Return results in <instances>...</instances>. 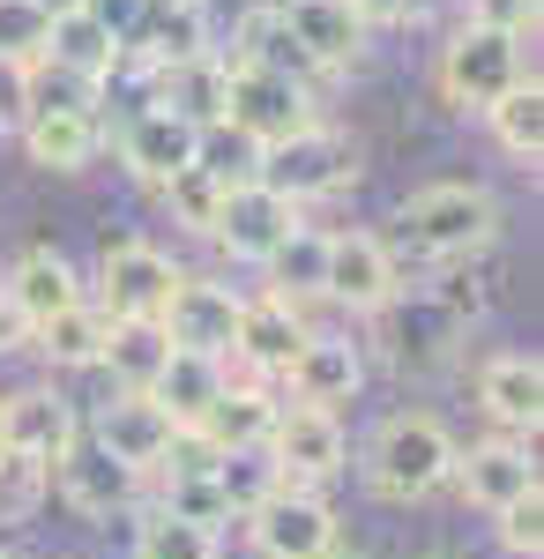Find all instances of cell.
<instances>
[{"label":"cell","instance_id":"1","mask_svg":"<svg viewBox=\"0 0 544 559\" xmlns=\"http://www.w3.org/2000/svg\"><path fill=\"white\" fill-rule=\"evenodd\" d=\"M456 448L462 440L433 411H395V418L374 426L366 455H358V477H366V492L388 500V508H418V500H433L456 477Z\"/></svg>","mask_w":544,"mask_h":559},{"label":"cell","instance_id":"2","mask_svg":"<svg viewBox=\"0 0 544 559\" xmlns=\"http://www.w3.org/2000/svg\"><path fill=\"white\" fill-rule=\"evenodd\" d=\"M395 239L418 261H433V269L477 261L500 239V202H493V187H477V179H433V187H418V194L395 210Z\"/></svg>","mask_w":544,"mask_h":559},{"label":"cell","instance_id":"3","mask_svg":"<svg viewBox=\"0 0 544 559\" xmlns=\"http://www.w3.org/2000/svg\"><path fill=\"white\" fill-rule=\"evenodd\" d=\"M224 60V52H216ZM216 128H232L239 142L253 150H276V142H292V134L321 128V112H314V83L292 75V68H261V60H224V120Z\"/></svg>","mask_w":544,"mask_h":559},{"label":"cell","instance_id":"4","mask_svg":"<svg viewBox=\"0 0 544 559\" xmlns=\"http://www.w3.org/2000/svg\"><path fill=\"white\" fill-rule=\"evenodd\" d=\"M462 336H470V321H462V313L440 299V292H395V299L374 313L380 358H388L395 373H411V381L440 373V366H456Z\"/></svg>","mask_w":544,"mask_h":559},{"label":"cell","instance_id":"5","mask_svg":"<svg viewBox=\"0 0 544 559\" xmlns=\"http://www.w3.org/2000/svg\"><path fill=\"white\" fill-rule=\"evenodd\" d=\"M515 83H530V52L515 31H485V23H462L456 38L440 45V97L456 112H493Z\"/></svg>","mask_w":544,"mask_h":559},{"label":"cell","instance_id":"6","mask_svg":"<svg viewBox=\"0 0 544 559\" xmlns=\"http://www.w3.org/2000/svg\"><path fill=\"white\" fill-rule=\"evenodd\" d=\"M179 276H187V269H179L157 239H134V231H127V239H105L90 306H97L105 321H157Z\"/></svg>","mask_w":544,"mask_h":559},{"label":"cell","instance_id":"7","mask_svg":"<svg viewBox=\"0 0 544 559\" xmlns=\"http://www.w3.org/2000/svg\"><path fill=\"white\" fill-rule=\"evenodd\" d=\"M253 179L269 194H284L292 210H306V202H329L343 187H358V150L335 128H306L292 142H276V150H261V173Z\"/></svg>","mask_w":544,"mask_h":559},{"label":"cell","instance_id":"8","mask_svg":"<svg viewBox=\"0 0 544 559\" xmlns=\"http://www.w3.org/2000/svg\"><path fill=\"white\" fill-rule=\"evenodd\" d=\"M83 432L105 448V455H113V463H127L134 477L165 471L172 448H179V426L165 418V403H157V395H142V388H113Z\"/></svg>","mask_w":544,"mask_h":559},{"label":"cell","instance_id":"9","mask_svg":"<svg viewBox=\"0 0 544 559\" xmlns=\"http://www.w3.org/2000/svg\"><path fill=\"white\" fill-rule=\"evenodd\" d=\"M306 216L284 202V194H269L261 179H239V187H224L216 194V216H210V239L224 254L239 261V269H261V261L276 254L284 239H292Z\"/></svg>","mask_w":544,"mask_h":559},{"label":"cell","instance_id":"10","mask_svg":"<svg viewBox=\"0 0 544 559\" xmlns=\"http://www.w3.org/2000/svg\"><path fill=\"white\" fill-rule=\"evenodd\" d=\"M142 485H150V477H134L127 463H113L90 432L45 471V492H60V508L83 515V522H113V515H127V508H142Z\"/></svg>","mask_w":544,"mask_h":559},{"label":"cell","instance_id":"11","mask_svg":"<svg viewBox=\"0 0 544 559\" xmlns=\"http://www.w3.org/2000/svg\"><path fill=\"white\" fill-rule=\"evenodd\" d=\"M247 537L261 559H329L335 552V508L314 485H276L247 515Z\"/></svg>","mask_w":544,"mask_h":559},{"label":"cell","instance_id":"12","mask_svg":"<svg viewBox=\"0 0 544 559\" xmlns=\"http://www.w3.org/2000/svg\"><path fill=\"white\" fill-rule=\"evenodd\" d=\"M239 292L232 284H216V276H179L172 284L165 313H157V329H165L172 350H194V358H224L232 366V336H239Z\"/></svg>","mask_w":544,"mask_h":559},{"label":"cell","instance_id":"13","mask_svg":"<svg viewBox=\"0 0 544 559\" xmlns=\"http://www.w3.org/2000/svg\"><path fill=\"white\" fill-rule=\"evenodd\" d=\"M395 292H403V269H395V254H388L380 231H329V276H321V299L343 306V313H358V321H374Z\"/></svg>","mask_w":544,"mask_h":559},{"label":"cell","instance_id":"14","mask_svg":"<svg viewBox=\"0 0 544 559\" xmlns=\"http://www.w3.org/2000/svg\"><path fill=\"white\" fill-rule=\"evenodd\" d=\"M269 463L284 471V485H329V477L351 471V432H343L335 411L284 403L276 426H269Z\"/></svg>","mask_w":544,"mask_h":559},{"label":"cell","instance_id":"15","mask_svg":"<svg viewBox=\"0 0 544 559\" xmlns=\"http://www.w3.org/2000/svg\"><path fill=\"white\" fill-rule=\"evenodd\" d=\"M448 485L462 492V508L500 515L507 500L537 492V440H515V432L470 440V448H456V477H448Z\"/></svg>","mask_w":544,"mask_h":559},{"label":"cell","instance_id":"16","mask_svg":"<svg viewBox=\"0 0 544 559\" xmlns=\"http://www.w3.org/2000/svg\"><path fill=\"white\" fill-rule=\"evenodd\" d=\"M276 23H284V38H292L298 68H321V75L358 68V60H366V38H374L351 0H276Z\"/></svg>","mask_w":544,"mask_h":559},{"label":"cell","instance_id":"17","mask_svg":"<svg viewBox=\"0 0 544 559\" xmlns=\"http://www.w3.org/2000/svg\"><path fill=\"white\" fill-rule=\"evenodd\" d=\"M194 157H202V128H194L187 112H172V105H142L120 128V165L142 179V187H157V194H165L179 173H194Z\"/></svg>","mask_w":544,"mask_h":559},{"label":"cell","instance_id":"18","mask_svg":"<svg viewBox=\"0 0 544 559\" xmlns=\"http://www.w3.org/2000/svg\"><path fill=\"white\" fill-rule=\"evenodd\" d=\"M0 426H8V455L38 463V471H52L83 440V418H75V403L60 388H15V395H0Z\"/></svg>","mask_w":544,"mask_h":559},{"label":"cell","instance_id":"19","mask_svg":"<svg viewBox=\"0 0 544 559\" xmlns=\"http://www.w3.org/2000/svg\"><path fill=\"white\" fill-rule=\"evenodd\" d=\"M284 388H292V403H306V411H335V418H343V403H358V388H366V344L314 329V336L298 344Z\"/></svg>","mask_w":544,"mask_h":559},{"label":"cell","instance_id":"20","mask_svg":"<svg viewBox=\"0 0 544 559\" xmlns=\"http://www.w3.org/2000/svg\"><path fill=\"white\" fill-rule=\"evenodd\" d=\"M477 411L493 418V432L537 440V426H544V366H537V350H493V358L477 366Z\"/></svg>","mask_w":544,"mask_h":559},{"label":"cell","instance_id":"21","mask_svg":"<svg viewBox=\"0 0 544 559\" xmlns=\"http://www.w3.org/2000/svg\"><path fill=\"white\" fill-rule=\"evenodd\" d=\"M306 336H314V329H306V313H298L292 299H276V292H261V299L239 306V336H232V358L247 366V381H284Z\"/></svg>","mask_w":544,"mask_h":559},{"label":"cell","instance_id":"22","mask_svg":"<svg viewBox=\"0 0 544 559\" xmlns=\"http://www.w3.org/2000/svg\"><path fill=\"white\" fill-rule=\"evenodd\" d=\"M276 388L269 381H224V395H216L210 411H202V426L187 432V448L194 455H239V448H269V426H276Z\"/></svg>","mask_w":544,"mask_h":559},{"label":"cell","instance_id":"23","mask_svg":"<svg viewBox=\"0 0 544 559\" xmlns=\"http://www.w3.org/2000/svg\"><path fill=\"white\" fill-rule=\"evenodd\" d=\"M83 276H75V261L60 254V247H31V254L8 269V284H0V306L23 321V329H45L52 313H68V306H83Z\"/></svg>","mask_w":544,"mask_h":559},{"label":"cell","instance_id":"24","mask_svg":"<svg viewBox=\"0 0 544 559\" xmlns=\"http://www.w3.org/2000/svg\"><path fill=\"white\" fill-rule=\"evenodd\" d=\"M23 157L38 165V173H60L75 179L97 165V150H105V120L97 112H23Z\"/></svg>","mask_w":544,"mask_h":559},{"label":"cell","instance_id":"25","mask_svg":"<svg viewBox=\"0 0 544 559\" xmlns=\"http://www.w3.org/2000/svg\"><path fill=\"white\" fill-rule=\"evenodd\" d=\"M224 381H232V366L224 358H194V350H172L165 358V373L142 388V395H157L165 403V418L179 426V440L202 426V411H210L216 395H224Z\"/></svg>","mask_w":544,"mask_h":559},{"label":"cell","instance_id":"26","mask_svg":"<svg viewBox=\"0 0 544 559\" xmlns=\"http://www.w3.org/2000/svg\"><path fill=\"white\" fill-rule=\"evenodd\" d=\"M150 45L142 60L157 68V75H179V68H194V60H210V0H172V8H150V23H142Z\"/></svg>","mask_w":544,"mask_h":559},{"label":"cell","instance_id":"27","mask_svg":"<svg viewBox=\"0 0 544 559\" xmlns=\"http://www.w3.org/2000/svg\"><path fill=\"white\" fill-rule=\"evenodd\" d=\"M45 60L105 90V83H113V75L127 68V45L113 38V31H97L90 15H52V38H45Z\"/></svg>","mask_w":544,"mask_h":559},{"label":"cell","instance_id":"28","mask_svg":"<svg viewBox=\"0 0 544 559\" xmlns=\"http://www.w3.org/2000/svg\"><path fill=\"white\" fill-rule=\"evenodd\" d=\"M105 329L113 321L83 299V306H68V313H52L45 329H31V350H38L45 366H60V373H90L105 358Z\"/></svg>","mask_w":544,"mask_h":559},{"label":"cell","instance_id":"29","mask_svg":"<svg viewBox=\"0 0 544 559\" xmlns=\"http://www.w3.org/2000/svg\"><path fill=\"white\" fill-rule=\"evenodd\" d=\"M165 358H172V344H165V329H157V321H113L97 366L113 373V388H150L157 373H165Z\"/></svg>","mask_w":544,"mask_h":559},{"label":"cell","instance_id":"30","mask_svg":"<svg viewBox=\"0 0 544 559\" xmlns=\"http://www.w3.org/2000/svg\"><path fill=\"white\" fill-rule=\"evenodd\" d=\"M261 269H269V292H276V299H292V306L298 299H321V276H329V231L298 224V231L261 261Z\"/></svg>","mask_w":544,"mask_h":559},{"label":"cell","instance_id":"31","mask_svg":"<svg viewBox=\"0 0 544 559\" xmlns=\"http://www.w3.org/2000/svg\"><path fill=\"white\" fill-rule=\"evenodd\" d=\"M485 120H493V142H500L507 157H515L522 173H537V157H544V90H537V75L515 83Z\"/></svg>","mask_w":544,"mask_h":559},{"label":"cell","instance_id":"32","mask_svg":"<svg viewBox=\"0 0 544 559\" xmlns=\"http://www.w3.org/2000/svg\"><path fill=\"white\" fill-rule=\"evenodd\" d=\"M210 477H216V492H224V508H232V522H247L276 485H284V471L269 463V448H239V455H216L210 463Z\"/></svg>","mask_w":544,"mask_h":559},{"label":"cell","instance_id":"33","mask_svg":"<svg viewBox=\"0 0 544 559\" xmlns=\"http://www.w3.org/2000/svg\"><path fill=\"white\" fill-rule=\"evenodd\" d=\"M45 38H52V15H45V8L0 0V68H8V75H31L45 60Z\"/></svg>","mask_w":544,"mask_h":559},{"label":"cell","instance_id":"34","mask_svg":"<svg viewBox=\"0 0 544 559\" xmlns=\"http://www.w3.org/2000/svg\"><path fill=\"white\" fill-rule=\"evenodd\" d=\"M134 559H224V537H210V530H194V522H172V515H142V530H134Z\"/></svg>","mask_w":544,"mask_h":559},{"label":"cell","instance_id":"35","mask_svg":"<svg viewBox=\"0 0 544 559\" xmlns=\"http://www.w3.org/2000/svg\"><path fill=\"white\" fill-rule=\"evenodd\" d=\"M23 112H97V83L52 68V60H38V68L23 75Z\"/></svg>","mask_w":544,"mask_h":559},{"label":"cell","instance_id":"36","mask_svg":"<svg viewBox=\"0 0 544 559\" xmlns=\"http://www.w3.org/2000/svg\"><path fill=\"white\" fill-rule=\"evenodd\" d=\"M493 537H500L507 559H537L544 552V485L522 492V500H507L500 515H493Z\"/></svg>","mask_w":544,"mask_h":559},{"label":"cell","instance_id":"37","mask_svg":"<svg viewBox=\"0 0 544 559\" xmlns=\"http://www.w3.org/2000/svg\"><path fill=\"white\" fill-rule=\"evenodd\" d=\"M45 500V471L38 463H0V522H31V508Z\"/></svg>","mask_w":544,"mask_h":559},{"label":"cell","instance_id":"38","mask_svg":"<svg viewBox=\"0 0 544 559\" xmlns=\"http://www.w3.org/2000/svg\"><path fill=\"white\" fill-rule=\"evenodd\" d=\"M216 194H224V187H216V179L202 173V165H194V173H179V179L165 187V202H172L179 216H187L194 231H210V216H216Z\"/></svg>","mask_w":544,"mask_h":559},{"label":"cell","instance_id":"39","mask_svg":"<svg viewBox=\"0 0 544 559\" xmlns=\"http://www.w3.org/2000/svg\"><path fill=\"white\" fill-rule=\"evenodd\" d=\"M75 15H90L97 31H113L120 45H134V38H142V23H150V0H83Z\"/></svg>","mask_w":544,"mask_h":559},{"label":"cell","instance_id":"40","mask_svg":"<svg viewBox=\"0 0 544 559\" xmlns=\"http://www.w3.org/2000/svg\"><path fill=\"white\" fill-rule=\"evenodd\" d=\"M470 23H485V31H515V38H530V31H537V0H470Z\"/></svg>","mask_w":544,"mask_h":559},{"label":"cell","instance_id":"41","mask_svg":"<svg viewBox=\"0 0 544 559\" xmlns=\"http://www.w3.org/2000/svg\"><path fill=\"white\" fill-rule=\"evenodd\" d=\"M351 8H358L366 31H395V23H418L425 15V0H351Z\"/></svg>","mask_w":544,"mask_h":559},{"label":"cell","instance_id":"42","mask_svg":"<svg viewBox=\"0 0 544 559\" xmlns=\"http://www.w3.org/2000/svg\"><path fill=\"white\" fill-rule=\"evenodd\" d=\"M31 8H45V15H75L83 0H31Z\"/></svg>","mask_w":544,"mask_h":559},{"label":"cell","instance_id":"43","mask_svg":"<svg viewBox=\"0 0 544 559\" xmlns=\"http://www.w3.org/2000/svg\"><path fill=\"white\" fill-rule=\"evenodd\" d=\"M0 463H8V426H0Z\"/></svg>","mask_w":544,"mask_h":559},{"label":"cell","instance_id":"44","mask_svg":"<svg viewBox=\"0 0 544 559\" xmlns=\"http://www.w3.org/2000/svg\"><path fill=\"white\" fill-rule=\"evenodd\" d=\"M150 8H172V0H150Z\"/></svg>","mask_w":544,"mask_h":559},{"label":"cell","instance_id":"45","mask_svg":"<svg viewBox=\"0 0 544 559\" xmlns=\"http://www.w3.org/2000/svg\"><path fill=\"white\" fill-rule=\"evenodd\" d=\"M329 559H351V552H329Z\"/></svg>","mask_w":544,"mask_h":559},{"label":"cell","instance_id":"46","mask_svg":"<svg viewBox=\"0 0 544 559\" xmlns=\"http://www.w3.org/2000/svg\"><path fill=\"white\" fill-rule=\"evenodd\" d=\"M0 559H15V552H0Z\"/></svg>","mask_w":544,"mask_h":559},{"label":"cell","instance_id":"47","mask_svg":"<svg viewBox=\"0 0 544 559\" xmlns=\"http://www.w3.org/2000/svg\"><path fill=\"white\" fill-rule=\"evenodd\" d=\"M440 559H456V552H440Z\"/></svg>","mask_w":544,"mask_h":559}]
</instances>
